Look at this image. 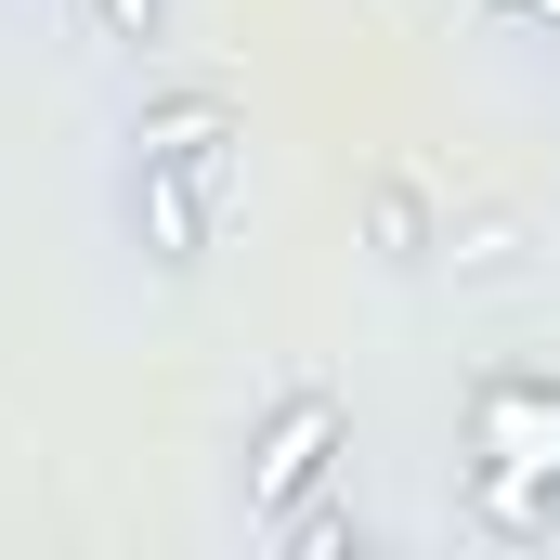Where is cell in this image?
<instances>
[{
    "instance_id": "5b68a950",
    "label": "cell",
    "mask_w": 560,
    "mask_h": 560,
    "mask_svg": "<svg viewBox=\"0 0 560 560\" xmlns=\"http://www.w3.org/2000/svg\"><path fill=\"white\" fill-rule=\"evenodd\" d=\"M482 13H548V26H560V0H482Z\"/></svg>"
},
{
    "instance_id": "6da1fadb",
    "label": "cell",
    "mask_w": 560,
    "mask_h": 560,
    "mask_svg": "<svg viewBox=\"0 0 560 560\" xmlns=\"http://www.w3.org/2000/svg\"><path fill=\"white\" fill-rule=\"evenodd\" d=\"M222 170H235V143H131V248L156 275H209V248H222Z\"/></svg>"
},
{
    "instance_id": "277c9868",
    "label": "cell",
    "mask_w": 560,
    "mask_h": 560,
    "mask_svg": "<svg viewBox=\"0 0 560 560\" xmlns=\"http://www.w3.org/2000/svg\"><path fill=\"white\" fill-rule=\"evenodd\" d=\"M378 261H392V275H418V261H430V209H418L405 170H378Z\"/></svg>"
},
{
    "instance_id": "7a4b0ae2",
    "label": "cell",
    "mask_w": 560,
    "mask_h": 560,
    "mask_svg": "<svg viewBox=\"0 0 560 560\" xmlns=\"http://www.w3.org/2000/svg\"><path fill=\"white\" fill-rule=\"evenodd\" d=\"M339 443H352V405H339V392H287L275 418L248 430V522H261V535L300 522V495L339 469Z\"/></svg>"
},
{
    "instance_id": "3957f363",
    "label": "cell",
    "mask_w": 560,
    "mask_h": 560,
    "mask_svg": "<svg viewBox=\"0 0 560 560\" xmlns=\"http://www.w3.org/2000/svg\"><path fill=\"white\" fill-rule=\"evenodd\" d=\"M66 26H79L105 66H143V79L170 66V0H66Z\"/></svg>"
}]
</instances>
